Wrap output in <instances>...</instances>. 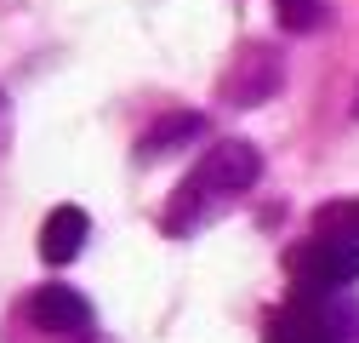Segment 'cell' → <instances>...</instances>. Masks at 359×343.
Instances as JSON below:
<instances>
[{
	"mask_svg": "<svg viewBox=\"0 0 359 343\" xmlns=\"http://www.w3.org/2000/svg\"><path fill=\"white\" fill-rule=\"evenodd\" d=\"M92 240V218H86L80 206H57L46 224H40V257L46 264H74Z\"/></svg>",
	"mask_w": 359,
	"mask_h": 343,
	"instance_id": "cell-5",
	"label": "cell"
},
{
	"mask_svg": "<svg viewBox=\"0 0 359 343\" xmlns=\"http://www.w3.org/2000/svg\"><path fill=\"white\" fill-rule=\"evenodd\" d=\"M23 315H29V326H40V332H86L92 326V304H86V297L74 292V286H40L29 304H23Z\"/></svg>",
	"mask_w": 359,
	"mask_h": 343,
	"instance_id": "cell-3",
	"label": "cell"
},
{
	"mask_svg": "<svg viewBox=\"0 0 359 343\" xmlns=\"http://www.w3.org/2000/svg\"><path fill=\"white\" fill-rule=\"evenodd\" d=\"M262 343H342V332L331 326V315H325L320 304H308V297H291L285 309L268 315Z\"/></svg>",
	"mask_w": 359,
	"mask_h": 343,
	"instance_id": "cell-4",
	"label": "cell"
},
{
	"mask_svg": "<svg viewBox=\"0 0 359 343\" xmlns=\"http://www.w3.org/2000/svg\"><path fill=\"white\" fill-rule=\"evenodd\" d=\"M291 280H297V297H313V292H342L359 280V240L353 235H320L291 257Z\"/></svg>",
	"mask_w": 359,
	"mask_h": 343,
	"instance_id": "cell-2",
	"label": "cell"
},
{
	"mask_svg": "<svg viewBox=\"0 0 359 343\" xmlns=\"http://www.w3.org/2000/svg\"><path fill=\"white\" fill-rule=\"evenodd\" d=\"M320 235H353L359 240V200H348V206H331L320 224H313Z\"/></svg>",
	"mask_w": 359,
	"mask_h": 343,
	"instance_id": "cell-8",
	"label": "cell"
},
{
	"mask_svg": "<svg viewBox=\"0 0 359 343\" xmlns=\"http://www.w3.org/2000/svg\"><path fill=\"white\" fill-rule=\"evenodd\" d=\"M200 132H205V120H200V115H165V120H154L149 132H143L137 160H160V155H171L177 143H189V138H200Z\"/></svg>",
	"mask_w": 359,
	"mask_h": 343,
	"instance_id": "cell-6",
	"label": "cell"
},
{
	"mask_svg": "<svg viewBox=\"0 0 359 343\" xmlns=\"http://www.w3.org/2000/svg\"><path fill=\"white\" fill-rule=\"evenodd\" d=\"M262 178V155L240 138L217 143L211 155H200V166L183 178V189L171 195V212H165V229L171 235H194L200 224H211L229 200H240L251 183Z\"/></svg>",
	"mask_w": 359,
	"mask_h": 343,
	"instance_id": "cell-1",
	"label": "cell"
},
{
	"mask_svg": "<svg viewBox=\"0 0 359 343\" xmlns=\"http://www.w3.org/2000/svg\"><path fill=\"white\" fill-rule=\"evenodd\" d=\"M274 6H280V23H285L291 34H308L313 23L325 18V6H320V0H274Z\"/></svg>",
	"mask_w": 359,
	"mask_h": 343,
	"instance_id": "cell-7",
	"label": "cell"
}]
</instances>
